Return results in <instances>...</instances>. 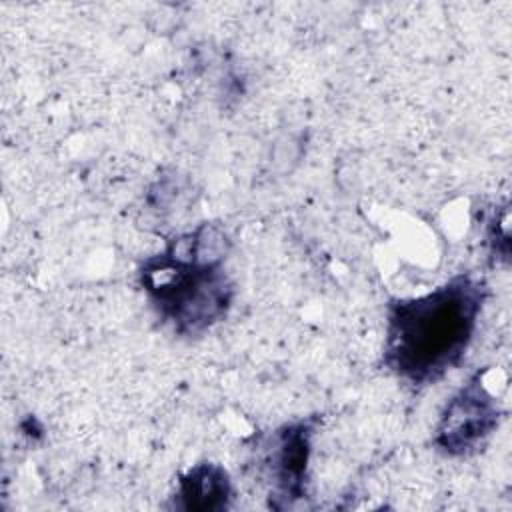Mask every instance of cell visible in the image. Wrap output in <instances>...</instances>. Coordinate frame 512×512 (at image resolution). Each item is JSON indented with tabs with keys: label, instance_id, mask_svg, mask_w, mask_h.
Returning a JSON list of instances; mask_svg holds the SVG:
<instances>
[{
	"label": "cell",
	"instance_id": "6da1fadb",
	"mask_svg": "<svg viewBox=\"0 0 512 512\" xmlns=\"http://www.w3.org/2000/svg\"><path fill=\"white\" fill-rule=\"evenodd\" d=\"M490 288L484 276L458 272L430 292L386 304L382 366L400 382H440L466 356Z\"/></svg>",
	"mask_w": 512,
	"mask_h": 512
},
{
	"label": "cell",
	"instance_id": "7a4b0ae2",
	"mask_svg": "<svg viewBox=\"0 0 512 512\" xmlns=\"http://www.w3.org/2000/svg\"><path fill=\"white\" fill-rule=\"evenodd\" d=\"M230 250L228 232L202 222L140 264L138 282L160 322L176 336L198 338L228 316L236 294L224 268Z\"/></svg>",
	"mask_w": 512,
	"mask_h": 512
},
{
	"label": "cell",
	"instance_id": "3957f363",
	"mask_svg": "<svg viewBox=\"0 0 512 512\" xmlns=\"http://www.w3.org/2000/svg\"><path fill=\"white\" fill-rule=\"evenodd\" d=\"M320 422V414L296 418L258 438L256 462L268 486L270 508L284 510L308 496V468Z\"/></svg>",
	"mask_w": 512,
	"mask_h": 512
},
{
	"label": "cell",
	"instance_id": "277c9868",
	"mask_svg": "<svg viewBox=\"0 0 512 512\" xmlns=\"http://www.w3.org/2000/svg\"><path fill=\"white\" fill-rule=\"evenodd\" d=\"M488 368L474 372L444 404L432 446L446 458H468L486 448L502 422L498 396L486 384Z\"/></svg>",
	"mask_w": 512,
	"mask_h": 512
},
{
	"label": "cell",
	"instance_id": "5b68a950",
	"mask_svg": "<svg viewBox=\"0 0 512 512\" xmlns=\"http://www.w3.org/2000/svg\"><path fill=\"white\" fill-rule=\"evenodd\" d=\"M234 484L218 462H198L182 472L172 494V508L186 512H222L232 506Z\"/></svg>",
	"mask_w": 512,
	"mask_h": 512
}]
</instances>
